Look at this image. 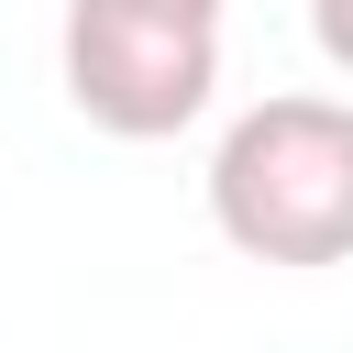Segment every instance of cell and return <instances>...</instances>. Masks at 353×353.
Returning <instances> with one entry per match:
<instances>
[{
  "label": "cell",
  "mask_w": 353,
  "mask_h": 353,
  "mask_svg": "<svg viewBox=\"0 0 353 353\" xmlns=\"http://www.w3.org/2000/svg\"><path fill=\"white\" fill-rule=\"evenodd\" d=\"M210 221L254 265H353V99L276 88L210 143Z\"/></svg>",
  "instance_id": "obj_1"
},
{
  "label": "cell",
  "mask_w": 353,
  "mask_h": 353,
  "mask_svg": "<svg viewBox=\"0 0 353 353\" xmlns=\"http://www.w3.org/2000/svg\"><path fill=\"white\" fill-rule=\"evenodd\" d=\"M55 77H66V110H77L88 132H110V143H165V132H188V121L221 99V33H210V22L132 11V0H66Z\"/></svg>",
  "instance_id": "obj_2"
},
{
  "label": "cell",
  "mask_w": 353,
  "mask_h": 353,
  "mask_svg": "<svg viewBox=\"0 0 353 353\" xmlns=\"http://www.w3.org/2000/svg\"><path fill=\"white\" fill-rule=\"evenodd\" d=\"M309 44H320V66L353 77V0H309Z\"/></svg>",
  "instance_id": "obj_3"
},
{
  "label": "cell",
  "mask_w": 353,
  "mask_h": 353,
  "mask_svg": "<svg viewBox=\"0 0 353 353\" xmlns=\"http://www.w3.org/2000/svg\"><path fill=\"white\" fill-rule=\"evenodd\" d=\"M132 11H165V22H210V33H221V11H232V0H132Z\"/></svg>",
  "instance_id": "obj_4"
}]
</instances>
